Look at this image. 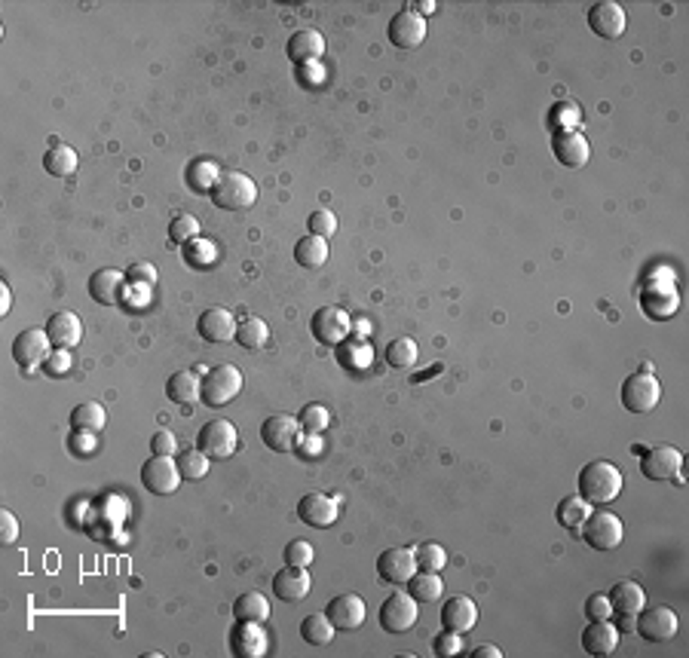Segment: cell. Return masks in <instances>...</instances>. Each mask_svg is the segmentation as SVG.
<instances>
[{"instance_id": "cell-31", "label": "cell", "mask_w": 689, "mask_h": 658, "mask_svg": "<svg viewBox=\"0 0 689 658\" xmlns=\"http://www.w3.org/2000/svg\"><path fill=\"white\" fill-rule=\"evenodd\" d=\"M104 423H108V414L99 401H83L71 410V429L77 435H99Z\"/></svg>"}, {"instance_id": "cell-13", "label": "cell", "mask_w": 689, "mask_h": 658, "mask_svg": "<svg viewBox=\"0 0 689 658\" xmlns=\"http://www.w3.org/2000/svg\"><path fill=\"white\" fill-rule=\"evenodd\" d=\"M552 154H555L557 163L567 165V169H579V165L588 163L591 144H588V138L582 135L579 129H555Z\"/></svg>"}, {"instance_id": "cell-10", "label": "cell", "mask_w": 689, "mask_h": 658, "mask_svg": "<svg viewBox=\"0 0 689 658\" xmlns=\"http://www.w3.org/2000/svg\"><path fill=\"white\" fill-rule=\"evenodd\" d=\"M641 306H643V313L656 322L671 319L680 306V294H677L674 282H668V279L665 282H662V279H647L641 288Z\"/></svg>"}, {"instance_id": "cell-12", "label": "cell", "mask_w": 689, "mask_h": 658, "mask_svg": "<svg viewBox=\"0 0 689 658\" xmlns=\"http://www.w3.org/2000/svg\"><path fill=\"white\" fill-rule=\"evenodd\" d=\"M680 466H684V453L671 444H659L643 451L641 456V475L647 481H671L677 478Z\"/></svg>"}, {"instance_id": "cell-30", "label": "cell", "mask_w": 689, "mask_h": 658, "mask_svg": "<svg viewBox=\"0 0 689 658\" xmlns=\"http://www.w3.org/2000/svg\"><path fill=\"white\" fill-rule=\"evenodd\" d=\"M165 395H169V401H175V405H194V401H199V395H203V377L196 371L172 374L169 380H165Z\"/></svg>"}, {"instance_id": "cell-47", "label": "cell", "mask_w": 689, "mask_h": 658, "mask_svg": "<svg viewBox=\"0 0 689 658\" xmlns=\"http://www.w3.org/2000/svg\"><path fill=\"white\" fill-rule=\"evenodd\" d=\"M307 230L313 236H322V239H328V236L337 233V215L331 212V208H316V212L307 218Z\"/></svg>"}, {"instance_id": "cell-4", "label": "cell", "mask_w": 689, "mask_h": 658, "mask_svg": "<svg viewBox=\"0 0 689 658\" xmlns=\"http://www.w3.org/2000/svg\"><path fill=\"white\" fill-rule=\"evenodd\" d=\"M579 533L586 539V546H591L595 551H616L622 546L625 526L619 521V515L600 508V512H588L586 521L579 524Z\"/></svg>"}, {"instance_id": "cell-9", "label": "cell", "mask_w": 689, "mask_h": 658, "mask_svg": "<svg viewBox=\"0 0 689 658\" xmlns=\"http://www.w3.org/2000/svg\"><path fill=\"white\" fill-rule=\"evenodd\" d=\"M260 441H264L273 453H292L298 451L303 441V429L298 423V417L292 414H273L264 419L260 426Z\"/></svg>"}, {"instance_id": "cell-35", "label": "cell", "mask_w": 689, "mask_h": 658, "mask_svg": "<svg viewBox=\"0 0 689 658\" xmlns=\"http://www.w3.org/2000/svg\"><path fill=\"white\" fill-rule=\"evenodd\" d=\"M77 151L68 144H52L47 156H43V169H47L52 178H68V175L77 172Z\"/></svg>"}, {"instance_id": "cell-23", "label": "cell", "mask_w": 689, "mask_h": 658, "mask_svg": "<svg viewBox=\"0 0 689 658\" xmlns=\"http://www.w3.org/2000/svg\"><path fill=\"white\" fill-rule=\"evenodd\" d=\"M196 331L206 344H227V340L237 337V319H233V313L224 310V306H212V310L199 315Z\"/></svg>"}, {"instance_id": "cell-19", "label": "cell", "mask_w": 689, "mask_h": 658, "mask_svg": "<svg viewBox=\"0 0 689 658\" xmlns=\"http://www.w3.org/2000/svg\"><path fill=\"white\" fill-rule=\"evenodd\" d=\"M417 573L414 548H387L377 557V576L389 585H405Z\"/></svg>"}, {"instance_id": "cell-43", "label": "cell", "mask_w": 689, "mask_h": 658, "mask_svg": "<svg viewBox=\"0 0 689 658\" xmlns=\"http://www.w3.org/2000/svg\"><path fill=\"white\" fill-rule=\"evenodd\" d=\"M417 356H420V349H417V344H414L411 337H396L387 346L389 367H411L417 362Z\"/></svg>"}, {"instance_id": "cell-20", "label": "cell", "mask_w": 689, "mask_h": 658, "mask_svg": "<svg viewBox=\"0 0 689 658\" xmlns=\"http://www.w3.org/2000/svg\"><path fill=\"white\" fill-rule=\"evenodd\" d=\"M325 616L331 619V625L337 631H355L365 625L368 610H365V600L359 594H337L334 600H328Z\"/></svg>"}, {"instance_id": "cell-7", "label": "cell", "mask_w": 689, "mask_h": 658, "mask_svg": "<svg viewBox=\"0 0 689 658\" xmlns=\"http://www.w3.org/2000/svg\"><path fill=\"white\" fill-rule=\"evenodd\" d=\"M196 447L208 460H230L239 447V432L237 426L227 423V419H208V423L199 429Z\"/></svg>"}, {"instance_id": "cell-37", "label": "cell", "mask_w": 689, "mask_h": 658, "mask_svg": "<svg viewBox=\"0 0 689 658\" xmlns=\"http://www.w3.org/2000/svg\"><path fill=\"white\" fill-rule=\"evenodd\" d=\"M233 340H237L242 349H260L270 340V328L260 315H249V319H242L237 324V337Z\"/></svg>"}, {"instance_id": "cell-51", "label": "cell", "mask_w": 689, "mask_h": 658, "mask_svg": "<svg viewBox=\"0 0 689 658\" xmlns=\"http://www.w3.org/2000/svg\"><path fill=\"white\" fill-rule=\"evenodd\" d=\"M151 451H154V456H175L178 453L175 432H169V429H160V432L151 438Z\"/></svg>"}, {"instance_id": "cell-2", "label": "cell", "mask_w": 689, "mask_h": 658, "mask_svg": "<svg viewBox=\"0 0 689 658\" xmlns=\"http://www.w3.org/2000/svg\"><path fill=\"white\" fill-rule=\"evenodd\" d=\"M208 196H212L215 208H224V212H242V208L255 206L258 184L251 181L246 172L230 169V172H221V178L215 181V187Z\"/></svg>"}, {"instance_id": "cell-15", "label": "cell", "mask_w": 689, "mask_h": 658, "mask_svg": "<svg viewBox=\"0 0 689 658\" xmlns=\"http://www.w3.org/2000/svg\"><path fill=\"white\" fill-rule=\"evenodd\" d=\"M52 344H49V334H47V328H25V331H19L16 334V340H13V358H16V365L19 367H31L34 365H40V362H47V356L52 353L49 349Z\"/></svg>"}, {"instance_id": "cell-48", "label": "cell", "mask_w": 689, "mask_h": 658, "mask_svg": "<svg viewBox=\"0 0 689 658\" xmlns=\"http://www.w3.org/2000/svg\"><path fill=\"white\" fill-rule=\"evenodd\" d=\"M313 557H316V551L307 539H292L285 546V567H310Z\"/></svg>"}, {"instance_id": "cell-49", "label": "cell", "mask_w": 689, "mask_h": 658, "mask_svg": "<svg viewBox=\"0 0 689 658\" xmlns=\"http://www.w3.org/2000/svg\"><path fill=\"white\" fill-rule=\"evenodd\" d=\"M432 653L439 658H450V655H460L463 653V634H457V631H444L432 640Z\"/></svg>"}, {"instance_id": "cell-3", "label": "cell", "mask_w": 689, "mask_h": 658, "mask_svg": "<svg viewBox=\"0 0 689 658\" xmlns=\"http://www.w3.org/2000/svg\"><path fill=\"white\" fill-rule=\"evenodd\" d=\"M239 392H242V371L237 365L224 362V365H215L212 371L203 377V395H199V401H203L206 408H224L230 405Z\"/></svg>"}, {"instance_id": "cell-40", "label": "cell", "mask_w": 689, "mask_h": 658, "mask_svg": "<svg viewBox=\"0 0 689 658\" xmlns=\"http://www.w3.org/2000/svg\"><path fill=\"white\" fill-rule=\"evenodd\" d=\"M588 512H591V505L582 496H567V499L557 503L555 515H557V524H561V526H573V530H579V524L586 521Z\"/></svg>"}, {"instance_id": "cell-22", "label": "cell", "mask_w": 689, "mask_h": 658, "mask_svg": "<svg viewBox=\"0 0 689 658\" xmlns=\"http://www.w3.org/2000/svg\"><path fill=\"white\" fill-rule=\"evenodd\" d=\"M267 631L260 628V621H239L230 631V653L237 658H260L267 655Z\"/></svg>"}, {"instance_id": "cell-5", "label": "cell", "mask_w": 689, "mask_h": 658, "mask_svg": "<svg viewBox=\"0 0 689 658\" xmlns=\"http://www.w3.org/2000/svg\"><path fill=\"white\" fill-rule=\"evenodd\" d=\"M310 331L319 344L325 346H340L344 340H350L353 334V319L344 306H322V310L313 313L310 319Z\"/></svg>"}, {"instance_id": "cell-32", "label": "cell", "mask_w": 689, "mask_h": 658, "mask_svg": "<svg viewBox=\"0 0 689 658\" xmlns=\"http://www.w3.org/2000/svg\"><path fill=\"white\" fill-rule=\"evenodd\" d=\"M405 585H408V594H411L417 603H432L444 594V578L439 573H429V569H417Z\"/></svg>"}, {"instance_id": "cell-1", "label": "cell", "mask_w": 689, "mask_h": 658, "mask_svg": "<svg viewBox=\"0 0 689 658\" xmlns=\"http://www.w3.org/2000/svg\"><path fill=\"white\" fill-rule=\"evenodd\" d=\"M577 487H579V496L586 499L588 505L616 503V496L622 494V472H619L613 462L595 460L588 462V466H582Z\"/></svg>"}, {"instance_id": "cell-16", "label": "cell", "mask_w": 689, "mask_h": 658, "mask_svg": "<svg viewBox=\"0 0 689 658\" xmlns=\"http://www.w3.org/2000/svg\"><path fill=\"white\" fill-rule=\"evenodd\" d=\"M426 40V19L417 16L411 6H405L401 13L392 16L389 22V43L398 49H417Z\"/></svg>"}, {"instance_id": "cell-8", "label": "cell", "mask_w": 689, "mask_h": 658, "mask_svg": "<svg viewBox=\"0 0 689 658\" xmlns=\"http://www.w3.org/2000/svg\"><path fill=\"white\" fill-rule=\"evenodd\" d=\"M662 398V386L652 377V371H638L631 377H625L622 383V405L631 414H650L652 408L659 405Z\"/></svg>"}, {"instance_id": "cell-44", "label": "cell", "mask_w": 689, "mask_h": 658, "mask_svg": "<svg viewBox=\"0 0 689 658\" xmlns=\"http://www.w3.org/2000/svg\"><path fill=\"white\" fill-rule=\"evenodd\" d=\"M215 258H217L215 245H212V242H206L203 236H199V239H190V242L185 245V260H187V267H194V270H206V267H212Z\"/></svg>"}, {"instance_id": "cell-42", "label": "cell", "mask_w": 689, "mask_h": 658, "mask_svg": "<svg viewBox=\"0 0 689 658\" xmlns=\"http://www.w3.org/2000/svg\"><path fill=\"white\" fill-rule=\"evenodd\" d=\"M298 423L303 429V435H322L328 429V423H331V414L322 405H316V401H310V405L301 408Z\"/></svg>"}, {"instance_id": "cell-58", "label": "cell", "mask_w": 689, "mask_h": 658, "mask_svg": "<svg viewBox=\"0 0 689 658\" xmlns=\"http://www.w3.org/2000/svg\"><path fill=\"white\" fill-rule=\"evenodd\" d=\"M71 447H74V451H77V447H80V451H92V435L77 438V432H74V438H71Z\"/></svg>"}, {"instance_id": "cell-29", "label": "cell", "mask_w": 689, "mask_h": 658, "mask_svg": "<svg viewBox=\"0 0 689 658\" xmlns=\"http://www.w3.org/2000/svg\"><path fill=\"white\" fill-rule=\"evenodd\" d=\"M610 607H613V612H628V616H638V612L647 607V591L631 582V578H625V582H616L613 588H610Z\"/></svg>"}, {"instance_id": "cell-39", "label": "cell", "mask_w": 689, "mask_h": 658, "mask_svg": "<svg viewBox=\"0 0 689 658\" xmlns=\"http://www.w3.org/2000/svg\"><path fill=\"white\" fill-rule=\"evenodd\" d=\"M175 462H178V472H181V478H185V481H203L208 475V462H212V460H208L199 447H194V451L178 453Z\"/></svg>"}, {"instance_id": "cell-50", "label": "cell", "mask_w": 689, "mask_h": 658, "mask_svg": "<svg viewBox=\"0 0 689 658\" xmlns=\"http://www.w3.org/2000/svg\"><path fill=\"white\" fill-rule=\"evenodd\" d=\"M43 371L49 377H62L71 371V353L68 349H56L52 346V353L47 356V362H43Z\"/></svg>"}, {"instance_id": "cell-17", "label": "cell", "mask_w": 689, "mask_h": 658, "mask_svg": "<svg viewBox=\"0 0 689 658\" xmlns=\"http://www.w3.org/2000/svg\"><path fill=\"white\" fill-rule=\"evenodd\" d=\"M625 10L616 4V0H600V4H595L588 10V28L598 34V37L604 40H616L625 34Z\"/></svg>"}, {"instance_id": "cell-36", "label": "cell", "mask_w": 689, "mask_h": 658, "mask_svg": "<svg viewBox=\"0 0 689 658\" xmlns=\"http://www.w3.org/2000/svg\"><path fill=\"white\" fill-rule=\"evenodd\" d=\"M334 625H331V619L325 616V612H310L307 619L301 621V637L303 643L310 646H328L331 640H334Z\"/></svg>"}, {"instance_id": "cell-34", "label": "cell", "mask_w": 689, "mask_h": 658, "mask_svg": "<svg viewBox=\"0 0 689 658\" xmlns=\"http://www.w3.org/2000/svg\"><path fill=\"white\" fill-rule=\"evenodd\" d=\"M294 258H298L301 267H307V270L325 267V260H328V239L307 233L303 239H298V245H294Z\"/></svg>"}, {"instance_id": "cell-45", "label": "cell", "mask_w": 689, "mask_h": 658, "mask_svg": "<svg viewBox=\"0 0 689 658\" xmlns=\"http://www.w3.org/2000/svg\"><path fill=\"white\" fill-rule=\"evenodd\" d=\"M169 239L178 242V245H187L190 239H199V221L194 215H175L169 224Z\"/></svg>"}, {"instance_id": "cell-14", "label": "cell", "mask_w": 689, "mask_h": 658, "mask_svg": "<svg viewBox=\"0 0 689 658\" xmlns=\"http://www.w3.org/2000/svg\"><path fill=\"white\" fill-rule=\"evenodd\" d=\"M634 631H641V637L650 640V643H668L677 634V612L671 607H662V603L659 607L641 610Z\"/></svg>"}, {"instance_id": "cell-53", "label": "cell", "mask_w": 689, "mask_h": 658, "mask_svg": "<svg viewBox=\"0 0 689 658\" xmlns=\"http://www.w3.org/2000/svg\"><path fill=\"white\" fill-rule=\"evenodd\" d=\"M19 539V521H16V515L13 512H0V542L4 546H13V542Z\"/></svg>"}, {"instance_id": "cell-52", "label": "cell", "mask_w": 689, "mask_h": 658, "mask_svg": "<svg viewBox=\"0 0 689 658\" xmlns=\"http://www.w3.org/2000/svg\"><path fill=\"white\" fill-rule=\"evenodd\" d=\"M586 616L588 621H598V619H610L613 616V607H610V598L607 594H591L586 600Z\"/></svg>"}, {"instance_id": "cell-41", "label": "cell", "mask_w": 689, "mask_h": 658, "mask_svg": "<svg viewBox=\"0 0 689 658\" xmlns=\"http://www.w3.org/2000/svg\"><path fill=\"white\" fill-rule=\"evenodd\" d=\"M417 557V569H429V573H441L444 564H448V551L439 542H423V546L414 548Z\"/></svg>"}, {"instance_id": "cell-11", "label": "cell", "mask_w": 689, "mask_h": 658, "mask_svg": "<svg viewBox=\"0 0 689 658\" xmlns=\"http://www.w3.org/2000/svg\"><path fill=\"white\" fill-rule=\"evenodd\" d=\"M181 472L178 462L172 456H151V460L142 466V484L144 490H151L156 496H172L181 484Z\"/></svg>"}, {"instance_id": "cell-28", "label": "cell", "mask_w": 689, "mask_h": 658, "mask_svg": "<svg viewBox=\"0 0 689 658\" xmlns=\"http://www.w3.org/2000/svg\"><path fill=\"white\" fill-rule=\"evenodd\" d=\"M285 52H289V58L294 61V65H310V61L322 58V52H325V37L313 28H301L292 34L289 43H285Z\"/></svg>"}, {"instance_id": "cell-57", "label": "cell", "mask_w": 689, "mask_h": 658, "mask_svg": "<svg viewBox=\"0 0 689 658\" xmlns=\"http://www.w3.org/2000/svg\"><path fill=\"white\" fill-rule=\"evenodd\" d=\"M411 10H414L417 16H423V19H426V16H432V13H435V0H423V4H414Z\"/></svg>"}, {"instance_id": "cell-21", "label": "cell", "mask_w": 689, "mask_h": 658, "mask_svg": "<svg viewBox=\"0 0 689 658\" xmlns=\"http://www.w3.org/2000/svg\"><path fill=\"white\" fill-rule=\"evenodd\" d=\"M441 628L444 631H457V634H469L478 625V607L472 598L466 594H453V598L444 600L441 607Z\"/></svg>"}, {"instance_id": "cell-33", "label": "cell", "mask_w": 689, "mask_h": 658, "mask_svg": "<svg viewBox=\"0 0 689 658\" xmlns=\"http://www.w3.org/2000/svg\"><path fill=\"white\" fill-rule=\"evenodd\" d=\"M233 619L237 621H264L270 619V600L260 591H246L233 600Z\"/></svg>"}, {"instance_id": "cell-54", "label": "cell", "mask_w": 689, "mask_h": 658, "mask_svg": "<svg viewBox=\"0 0 689 658\" xmlns=\"http://www.w3.org/2000/svg\"><path fill=\"white\" fill-rule=\"evenodd\" d=\"M472 658H503V649L500 646H491V643L475 646L472 649Z\"/></svg>"}, {"instance_id": "cell-6", "label": "cell", "mask_w": 689, "mask_h": 658, "mask_svg": "<svg viewBox=\"0 0 689 658\" xmlns=\"http://www.w3.org/2000/svg\"><path fill=\"white\" fill-rule=\"evenodd\" d=\"M417 616H420V603H417L408 591H396L392 598L380 603L377 621L387 634H405L417 625Z\"/></svg>"}, {"instance_id": "cell-46", "label": "cell", "mask_w": 689, "mask_h": 658, "mask_svg": "<svg viewBox=\"0 0 689 658\" xmlns=\"http://www.w3.org/2000/svg\"><path fill=\"white\" fill-rule=\"evenodd\" d=\"M156 285V267L154 263H132L126 270V288H135V292H151Z\"/></svg>"}, {"instance_id": "cell-55", "label": "cell", "mask_w": 689, "mask_h": 658, "mask_svg": "<svg viewBox=\"0 0 689 658\" xmlns=\"http://www.w3.org/2000/svg\"><path fill=\"white\" fill-rule=\"evenodd\" d=\"M634 625H638V616H628V612H616V628H619V634H625V631H634Z\"/></svg>"}, {"instance_id": "cell-25", "label": "cell", "mask_w": 689, "mask_h": 658, "mask_svg": "<svg viewBox=\"0 0 689 658\" xmlns=\"http://www.w3.org/2000/svg\"><path fill=\"white\" fill-rule=\"evenodd\" d=\"M313 578L307 573V567H285L273 576V594L276 600L285 603H301L310 594Z\"/></svg>"}, {"instance_id": "cell-56", "label": "cell", "mask_w": 689, "mask_h": 658, "mask_svg": "<svg viewBox=\"0 0 689 658\" xmlns=\"http://www.w3.org/2000/svg\"><path fill=\"white\" fill-rule=\"evenodd\" d=\"M13 292H10V285H6V282H0V315H6V313H10L13 310Z\"/></svg>"}, {"instance_id": "cell-18", "label": "cell", "mask_w": 689, "mask_h": 658, "mask_svg": "<svg viewBox=\"0 0 689 658\" xmlns=\"http://www.w3.org/2000/svg\"><path fill=\"white\" fill-rule=\"evenodd\" d=\"M123 294H126V273H120V270L104 267L90 276V297L95 303L120 306L123 303Z\"/></svg>"}, {"instance_id": "cell-24", "label": "cell", "mask_w": 689, "mask_h": 658, "mask_svg": "<svg viewBox=\"0 0 689 658\" xmlns=\"http://www.w3.org/2000/svg\"><path fill=\"white\" fill-rule=\"evenodd\" d=\"M337 499L334 496H325V494H307L298 503V517L313 530H325L337 521Z\"/></svg>"}, {"instance_id": "cell-26", "label": "cell", "mask_w": 689, "mask_h": 658, "mask_svg": "<svg viewBox=\"0 0 689 658\" xmlns=\"http://www.w3.org/2000/svg\"><path fill=\"white\" fill-rule=\"evenodd\" d=\"M47 334H49V344L56 346V349H71V346L80 344V337H83V322L77 319L74 313L58 310V313L49 315Z\"/></svg>"}, {"instance_id": "cell-38", "label": "cell", "mask_w": 689, "mask_h": 658, "mask_svg": "<svg viewBox=\"0 0 689 658\" xmlns=\"http://www.w3.org/2000/svg\"><path fill=\"white\" fill-rule=\"evenodd\" d=\"M217 178H221V169L212 160H194L187 165V184L196 193H212Z\"/></svg>"}, {"instance_id": "cell-27", "label": "cell", "mask_w": 689, "mask_h": 658, "mask_svg": "<svg viewBox=\"0 0 689 658\" xmlns=\"http://www.w3.org/2000/svg\"><path fill=\"white\" fill-rule=\"evenodd\" d=\"M582 649L588 655H610L619 649V628L610 619H598L588 621L586 631H582Z\"/></svg>"}]
</instances>
